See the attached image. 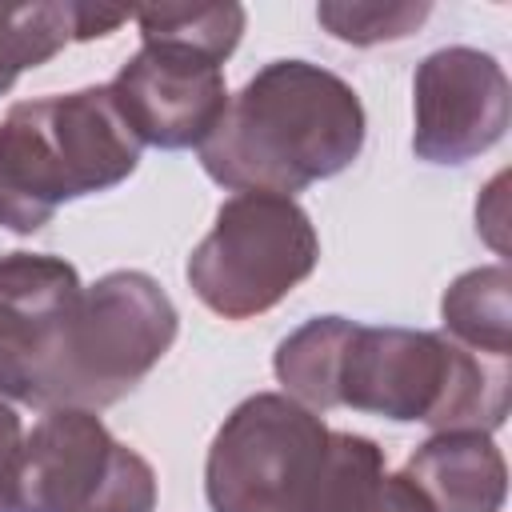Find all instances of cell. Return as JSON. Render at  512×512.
<instances>
[{
    "label": "cell",
    "instance_id": "obj_1",
    "mask_svg": "<svg viewBox=\"0 0 512 512\" xmlns=\"http://www.w3.org/2000/svg\"><path fill=\"white\" fill-rule=\"evenodd\" d=\"M364 132V104L344 76L308 60H272L228 96L200 164L220 188L292 200L340 176L360 156Z\"/></svg>",
    "mask_w": 512,
    "mask_h": 512
},
{
    "label": "cell",
    "instance_id": "obj_8",
    "mask_svg": "<svg viewBox=\"0 0 512 512\" xmlns=\"http://www.w3.org/2000/svg\"><path fill=\"white\" fill-rule=\"evenodd\" d=\"M508 112L512 88L492 52L436 48L412 76V152L428 164H468L500 144Z\"/></svg>",
    "mask_w": 512,
    "mask_h": 512
},
{
    "label": "cell",
    "instance_id": "obj_15",
    "mask_svg": "<svg viewBox=\"0 0 512 512\" xmlns=\"http://www.w3.org/2000/svg\"><path fill=\"white\" fill-rule=\"evenodd\" d=\"M432 4H380V0H324L316 8V20L344 44L368 48V44H384V40H404L408 32H416L428 20Z\"/></svg>",
    "mask_w": 512,
    "mask_h": 512
},
{
    "label": "cell",
    "instance_id": "obj_7",
    "mask_svg": "<svg viewBox=\"0 0 512 512\" xmlns=\"http://www.w3.org/2000/svg\"><path fill=\"white\" fill-rule=\"evenodd\" d=\"M16 512H156V472L92 408H44L24 436Z\"/></svg>",
    "mask_w": 512,
    "mask_h": 512
},
{
    "label": "cell",
    "instance_id": "obj_12",
    "mask_svg": "<svg viewBox=\"0 0 512 512\" xmlns=\"http://www.w3.org/2000/svg\"><path fill=\"white\" fill-rule=\"evenodd\" d=\"M132 12L100 4H0V96L20 72L48 64L72 40H96L116 32Z\"/></svg>",
    "mask_w": 512,
    "mask_h": 512
},
{
    "label": "cell",
    "instance_id": "obj_16",
    "mask_svg": "<svg viewBox=\"0 0 512 512\" xmlns=\"http://www.w3.org/2000/svg\"><path fill=\"white\" fill-rule=\"evenodd\" d=\"M356 512H432V504H428V496H424L404 472L380 468V472L368 480V488H364Z\"/></svg>",
    "mask_w": 512,
    "mask_h": 512
},
{
    "label": "cell",
    "instance_id": "obj_2",
    "mask_svg": "<svg viewBox=\"0 0 512 512\" xmlns=\"http://www.w3.org/2000/svg\"><path fill=\"white\" fill-rule=\"evenodd\" d=\"M504 356L472 352L440 332L348 320L332 376V408L428 424L432 432H496L508 416Z\"/></svg>",
    "mask_w": 512,
    "mask_h": 512
},
{
    "label": "cell",
    "instance_id": "obj_6",
    "mask_svg": "<svg viewBox=\"0 0 512 512\" xmlns=\"http://www.w3.org/2000/svg\"><path fill=\"white\" fill-rule=\"evenodd\" d=\"M320 236L312 216L272 192H236L216 208L212 232L188 256V288L224 320H252L276 308L312 276Z\"/></svg>",
    "mask_w": 512,
    "mask_h": 512
},
{
    "label": "cell",
    "instance_id": "obj_14",
    "mask_svg": "<svg viewBox=\"0 0 512 512\" xmlns=\"http://www.w3.org/2000/svg\"><path fill=\"white\" fill-rule=\"evenodd\" d=\"M144 44H180L192 52H204L208 60L224 64L240 36H244V4L216 0V4H152L132 12Z\"/></svg>",
    "mask_w": 512,
    "mask_h": 512
},
{
    "label": "cell",
    "instance_id": "obj_5",
    "mask_svg": "<svg viewBox=\"0 0 512 512\" xmlns=\"http://www.w3.org/2000/svg\"><path fill=\"white\" fill-rule=\"evenodd\" d=\"M332 428L284 392L240 400L212 436L204 496L212 512H316Z\"/></svg>",
    "mask_w": 512,
    "mask_h": 512
},
{
    "label": "cell",
    "instance_id": "obj_17",
    "mask_svg": "<svg viewBox=\"0 0 512 512\" xmlns=\"http://www.w3.org/2000/svg\"><path fill=\"white\" fill-rule=\"evenodd\" d=\"M24 452V424L12 400L0 396V512H16V472Z\"/></svg>",
    "mask_w": 512,
    "mask_h": 512
},
{
    "label": "cell",
    "instance_id": "obj_11",
    "mask_svg": "<svg viewBox=\"0 0 512 512\" xmlns=\"http://www.w3.org/2000/svg\"><path fill=\"white\" fill-rule=\"evenodd\" d=\"M432 512H500L508 464L488 432H432L404 464Z\"/></svg>",
    "mask_w": 512,
    "mask_h": 512
},
{
    "label": "cell",
    "instance_id": "obj_3",
    "mask_svg": "<svg viewBox=\"0 0 512 512\" xmlns=\"http://www.w3.org/2000/svg\"><path fill=\"white\" fill-rule=\"evenodd\" d=\"M140 152L108 84L12 104L0 120V228L40 232L60 204L124 184Z\"/></svg>",
    "mask_w": 512,
    "mask_h": 512
},
{
    "label": "cell",
    "instance_id": "obj_4",
    "mask_svg": "<svg viewBox=\"0 0 512 512\" xmlns=\"http://www.w3.org/2000/svg\"><path fill=\"white\" fill-rule=\"evenodd\" d=\"M180 332L168 292L136 268L88 284L52 348L32 408H108L124 400L172 348Z\"/></svg>",
    "mask_w": 512,
    "mask_h": 512
},
{
    "label": "cell",
    "instance_id": "obj_10",
    "mask_svg": "<svg viewBox=\"0 0 512 512\" xmlns=\"http://www.w3.org/2000/svg\"><path fill=\"white\" fill-rule=\"evenodd\" d=\"M84 284L64 256H0V396L32 404Z\"/></svg>",
    "mask_w": 512,
    "mask_h": 512
},
{
    "label": "cell",
    "instance_id": "obj_9",
    "mask_svg": "<svg viewBox=\"0 0 512 512\" xmlns=\"http://www.w3.org/2000/svg\"><path fill=\"white\" fill-rule=\"evenodd\" d=\"M108 88L132 136L164 152L200 148L228 108L224 64L180 44H140Z\"/></svg>",
    "mask_w": 512,
    "mask_h": 512
},
{
    "label": "cell",
    "instance_id": "obj_13",
    "mask_svg": "<svg viewBox=\"0 0 512 512\" xmlns=\"http://www.w3.org/2000/svg\"><path fill=\"white\" fill-rule=\"evenodd\" d=\"M512 272L508 264H488L460 272L440 296V320L448 340L484 352V356H512Z\"/></svg>",
    "mask_w": 512,
    "mask_h": 512
}]
</instances>
